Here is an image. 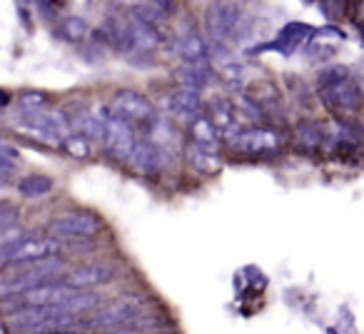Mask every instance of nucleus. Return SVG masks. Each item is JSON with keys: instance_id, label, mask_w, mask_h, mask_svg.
Instances as JSON below:
<instances>
[{"instance_id": "nucleus-1", "label": "nucleus", "mask_w": 364, "mask_h": 334, "mask_svg": "<svg viewBox=\"0 0 364 334\" xmlns=\"http://www.w3.org/2000/svg\"><path fill=\"white\" fill-rule=\"evenodd\" d=\"M6 329L11 334H77V329H87V322L50 307H21L8 314Z\"/></svg>"}, {"instance_id": "nucleus-2", "label": "nucleus", "mask_w": 364, "mask_h": 334, "mask_svg": "<svg viewBox=\"0 0 364 334\" xmlns=\"http://www.w3.org/2000/svg\"><path fill=\"white\" fill-rule=\"evenodd\" d=\"M16 127L23 130V135L38 137L46 145H60L68 137V122L65 115L46 110H23L16 117Z\"/></svg>"}, {"instance_id": "nucleus-3", "label": "nucleus", "mask_w": 364, "mask_h": 334, "mask_svg": "<svg viewBox=\"0 0 364 334\" xmlns=\"http://www.w3.org/2000/svg\"><path fill=\"white\" fill-rule=\"evenodd\" d=\"M55 269H60V259H43V262H36L33 267H26L23 272H16L11 277L0 279V297H8V294H23L28 289H36L41 284L53 282L55 277Z\"/></svg>"}, {"instance_id": "nucleus-4", "label": "nucleus", "mask_w": 364, "mask_h": 334, "mask_svg": "<svg viewBox=\"0 0 364 334\" xmlns=\"http://www.w3.org/2000/svg\"><path fill=\"white\" fill-rule=\"evenodd\" d=\"M319 100L324 102L329 112L344 117V115H357L359 110H364V90L357 80H344L337 82L332 87H322L319 90Z\"/></svg>"}, {"instance_id": "nucleus-5", "label": "nucleus", "mask_w": 364, "mask_h": 334, "mask_svg": "<svg viewBox=\"0 0 364 334\" xmlns=\"http://www.w3.org/2000/svg\"><path fill=\"white\" fill-rule=\"evenodd\" d=\"M102 222L90 212H65L58 220H53L50 225V237L55 239H92L95 235H100Z\"/></svg>"}, {"instance_id": "nucleus-6", "label": "nucleus", "mask_w": 364, "mask_h": 334, "mask_svg": "<svg viewBox=\"0 0 364 334\" xmlns=\"http://www.w3.org/2000/svg\"><path fill=\"white\" fill-rule=\"evenodd\" d=\"M228 145L230 150L245 152V155H274L279 152L282 137L272 127H250V130H240V135H235Z\"/></svg>"}, {"instance_id": "nucleus-7", "label": "nucleus", "mask_w": 364, "mask_h": 334, "mask_svg": "<svg viewBox=\"0 0 364 334\" xmlns=\"http://www.w3.org/2000/svg\"><path fill=\"white\" fill-rule=\"evenodd\" d=\"M242 8L235 3H213L205 13V28L215 43H225L228 38L237 36Z\"/></svg>"}, {"instance_id": "nucleus-8", "label": "nucleus", "mask_w": 364, "mask_h": 334, "mask_svg": "<svg viewBox=\"0 0 364 334\" xmlns=\"http://www.w3.org/2000/svg\"><path fill=\"white\" fill-rule=\"evenodd\" d=\"M102 122H105V147L117 160H130L132 147H135V132L132 125L122 117H117L112 110H102Z\"/></svg>"}, {"instance_id": "nucleus-9", "label": "nucleus", "mask_w": 364, "mask_h": 334, "mask_svg": "<svg viewBox=\"0 0 364 334\" xmlns=\"http://www.w3.org/2000/svg\"><path fill=\"white\" fill-rule=\"evenodd\" d=\"M110 110L115 112L117 117L130 122V125L132 122H150L152 117H155V105L137 90L115 92V97H112V102H110Z\"/></svg>"}, {"instance_id": "nucleus-10", "label": "nucleus", "mask_w": 364, "mask_h": 334, "mask_svg": "<svg viewBox=\"0 0 364 334\" xmlns=\"http://www.w3.org/2000/svg\"><path fill=\"white\" fill-rule=\"evenodd\" d=\"M77 289L70 287L65 282H48V284H41L36 289H28V292L18 294V304L21 307H50V309H58L68 302V299L75 294Z\"/></svg>"}, {"instance_id": "nucleus-11", "label": "nucleus", "mask_w": 364, "mask_h": 334, "mask_svg": "<svg viewBox=\"0 0 364 334\" xmlns=\"http://www.w3.org/2000/svg\"><path fill=\"white\" fill-rule=\"evenodd\" d=\"M115 277H117L115 264L90 262V264H80V267H75L73 272H68L63 282L75 289H92V287H102V284H110Z\"/></svg>"}, {"instance_id": "nucleus-12", "label": "nucleus", "mask_w": 364, "mask_h": 334, "mask_svg": "<svg viewBox=\"0 0 364 334\" xmlns=\"http://www.w3.org/2000/svg\"><path fill=\"white\" fill-rule=\"evenodd\" d=\"M140 307H137L135 302H117V304H110V307L100 309V312H95V317L87 322V327L92 329H127L132 327V324H137V319H140Z\"/></svg>"}, {"instance_id": "nucleus-13", "label": "nucleus", "mask_w": 364, "mask_h": 334, "mask_svg": "<svg viewBox=\"0 0 364 334\" xmlns=\"http://www.w3.org/2000/svg\"><path fill=\"white\" fill-rule=\"evenodd\" d=\"M68 130H73V135H80L87 142H105V122L100 115L90 110H73L65 115Z\"/></svg>"}, {"instance_id": "nucleus-14", "label": "nucleus", "mask_w": 364, "mask_h": 334, "mask_svg": "<svg viewBox=\"0 0 364 334\" xmlns=\"http://www.w3.org/2000/svg\"><path fill=\"white\" fill-rule=\"evenodd\" d=\"M130 165L135 173L140 175H155L160 173L162 167V150L160 145H155L152 140L147 137H140L132 147V155H130Z\"/></svg>"}, {"instance_id": "nucleus-15", "label": "nucleus", "mask_w": 364, "mask_h": 334, "mask_svg": "<svg viewBox=\"0 0 364 334\" xmlns=\"http://www.w3.org/2000/svg\"><path fill=\"white\" fill-rule=\"evenodd\" d=\"M125 28V50H140V53H152L160 45V33L157 28L147 26V23L132 18Z\"/></svg>"}, {"instance_id": "nucleus-16", "label": "nucleus", "mask_w": 364, "mask_h": 334, "mask_svg": "<svg viewBox=\"0 0 364 334\" xmlns=\"http://www.w3.org/2000/svg\"><path fill=\"white\" fill-rule=\"evenodd\" d=\"M175 55L180 58L185 65H200V63H208V43L200 33H185L175 41Z\"/></svg>"}, {"instance_id": "nucleus-17", "label": "nucleus", "mask_w": 364, "mask_h": 334, "mask_svg": "<svg viewBox=\"0 0 364 334\" xmlns=\"http://www.w3.org/2000/svg\"><path fill=\"white\" fill-rule=\"evenodd\" d=\"M314 33L317 31H314L312 26H304V23H289V26H284L282 31H279L277 41L269 43V45H264V48H274V50H279L282 55H292V50H297L304 41L314 38Z\"/></svg>"}, {"instance_id": "nucleus-18", "label": "nucleus", "mask_w": 364, "mask_h": 334, "mask_svg": "<svg viewBox=\"0 0 364 334\" xmlns=\"http://www.w3.org/2000/svg\"><path fill=\"white\" fill-rule=\"evenodd\" d=\"M324 142H327V132L319 122L314 120H304L294 127V147L304 155H312V152L322 150Z\"/></svg>"}, {"instance_id": "nucleus-19", "label": "nucleus", "mask_w": 364, "mask_h": 334, "mask_svg": "<svg viewBox=\"0 0 364 334\" xmlns=\"http://www.w3.org/2000/svg\"><path fill=\"white\" fill-rule=\"evenodd\" d=\"M185 165H188L190 173H195V175H215L218 173L220 162L213 150L190 142V145L185 147Z\"/></svg>"}, {"instance_id": "nucleus-20", "label": "nucleus", "mask_w": 364, "mask_h": 334, "mask_svg": "<svg viewBox=\"0 0 364 334\" xmlns=\"http://www.w3.org/2000/svg\"><path fill=\"white\" fill-rule=\"evenodd\" d=\"M167 107L175 117H182V120H188V117H198L200 112V92L188 90V87H177V90L170 92V100H167Z\"/></svg>"}, {"instance_id": "nucleus-21", "label": "nucleus", "mask_w": 364, "mask_h": 334, "mask_svg": "<svg viewBox=\"0 0 364 334\" xmlns=\"http://www.w3.org/2000/svg\"><path fill=\"white\" fill-rule=\"evenodd\" d=\"M55 188V180L48 178L43 173H33V175H26V178L18 180V193L21 198L26 200H38V198H46V195L53 193Z\"/></svg>"}, {"instance_id": "nucleus-22", "label": "nucleus", "mask_w": 364, "mask_h": 334, "mask_svg": "<svg viewBox=\"0 0 364 334\" xmlns=\"http://www.w3.org/2000/svg\"><path fill=\"white\" fill-rule=\"evenodd\" d=\"M175 77H177V82H180V87L200 92L210 82V68H208V63H200V65H182L180 70L175 72Z\"/></svg>"}, {"instance_id": "nucleus-23", "label": "nucleus", "mask_w": 364, "mask_h": 334, "mask_svg": "<svg viewBox=\"0 0 364 334\" xmlns=\"http://www.w3.org/2000/svg\"><path fill=\"white\" fill-rule=\"evenodd\" d=\"M193 142L200 147H208V150H218V142H220V132L218 127L213 125V120L205 115H198L193 120Z\"/></svg>"}, {"instance_id": "nucleus-24", "label": "nucleus", "mask_w": 364, "mask_h": 334, "mask_svg": "<svg viewBox=\"0 0 364 334\" xmlns=\"http://www.w3.org/2000/svg\"><path fill=\"white\" fill-rule=\"evenodd\" d=\"M167 11H172L170 3H137V6H132V18L157 28V23L167 21V16H170Z\"/></svg>"}, {"instance_id": "nucleus-25", "label": "nucleus", "mask_w": 364, "mask_h": 334, "mask_svg": "<svg viewBox=\"0 0 364 334\" xmlns=\"http://www.w3.org/2000/svg\"><path fill=\"white\" fill-rule=\"evenodd\" d=\"M87 33H90L87 31V23L77 16H70V18H63L60 21L55 36L63 38V41H68V43H82L87 38Z\"/></svg>"}, {"instance_id": "nucleus-26", "label": "nucleus", "mask_w": 364, "mask_h": 334, "mask_svg": "<svg viewBox=\"0 0 364 334\" xmlns=\"http://www.w3.org/2000/svg\"><path fill=\"white\" fill-rule=\"evenodd\" d=\"M349 68H344V65H332V68H324L322 72L317 75V82H319V90L322 87H332V85H337V82H344V80H349Z\"/></svg>"}, {"instance_id": "nucleus-27", "label": "nucleus", "mask_w": 364, "mask_h": 334, "mask_svg": "<svg viewBox=\"0 0 364 334\" xmlns=\"http://www.w3.org/2000/svg\"><path fill=\"white\" fill-rule=\"evenodd\" d=\"M48 102H50V97H48L43 90H26L18 95L21 110H46Z\"/></svg>"}, {"instance_id": "nucleus-28", "label": "nucleus", "mask_w": 364, "mask_h": 334, "mask_svg": "<svg viewBox=\"0 0 364 334\" xmlns=\"http://www.w3.org/2000/svg\"><path fill=\"white\" fill-rule=\"evenodd\" d=\"M18 160H21V152H18L16 147L0 142V173H13Z\"/></svg>"}, {"instance_id": "nucleus-29", "label": "nucleus", "mask_w": 364, "mask_h": 334, "mask_svg": "<svg viewBox=\"0 0 364 334\" xmlns=\"http://www.w3.org/2000/svg\"><path fill=\"white\" fill-rule=\"evenodd\" d=\"M65 147H68V152H70L73 157H77V160H85V157L90 155L87 140H82L80 135H68L65 137Z\"/></svg>"}, {"instance_id": "nucleus-30", "label": "nucleus", "mask_w": 364, "mask_h": 334, "mask_svg": "<svg viewBox=\"0 0 364 334\" xmlns=\"http://www.w3.org/2000/svg\"><path fill=\"white\" fill-rule=\"evenodd\" d=\"M223 80L228 82V87H232V90H235V87H237L240 82L245 80V68L240 65V63L232 60L230 65L223 68Z\"/></svg>"}, {"instance_id": "nucleus-31", "label": "nucleus", "mask_w": 364, "mask_h": 334, "mask_svg": "<svg viewBox=\"0 0 364 334\" xmlns=\"http://www.w3.org/2000/svg\"><path fill=\"white\" fill-rule=\"evenodd\" d=\"M36 11L41 13L43 18H55V16H58L55 11H60V8H58L55 3H38V6H36Z\"/></svg>"}, {"instance_id": "nucleus-32", "label": "nucleus", "mask_w": 364, "mask_h": 334, "mask_svg": "<svg viewBox=\"0 0 364 334\" xmlns=\"http://www.w3.org/2000/svg\"><path fill=\"white\" fill-rule=\"evenodd\" d=\"M8 178H11V173H0V188L8 183Z\"/></svg>"}]
</instances>
